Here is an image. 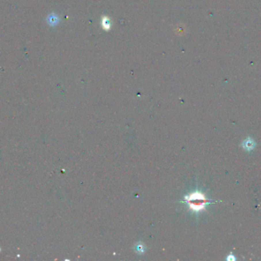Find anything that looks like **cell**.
Instances as JSON below:
<instances>
[{"instance_id":"cell-1","label":"cell","mask_w":261,"mask_h":261,"mask_svg":"<svg viewBox=\"0 0 261 261\" xmlns=\"http://www.w3.org/2000/svg\"><path fill=\"white\" fill-rule=\"evenodd\" d=\"M186 202L189 203V208L194 211H200L204 208L205 204L206 203V199L203 194L196 192L190 194L185 197Z\"/></svg>"},{"instance_id":"cell-2","label":"cell","mask_w":261,"mask_h":261,"mask_svg":"<svg viewBox=\"0 0 261 261\" xmlns=\"http://www.w3.org/2000/svg\"><path fill=\"white\" fill-rule=\"evenodd\" d=\"M244 146L247 149H251L252 148H254V143H253L252 140L247 139V140H246L244 142Z\"/></svg>"}]
</instances>
